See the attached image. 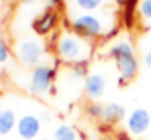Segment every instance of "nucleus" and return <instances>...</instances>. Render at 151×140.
<instances>
[{"label": "nucleus", "mask_w": 151, "mask_h": 140, "mask_svg": "<svg viewBox=\"0 0 151 140\" xmlns=\"http://www.w3.org/2000/svg\"><path fill=\"white\" fill-rule=\"evenodd\" d=\"M57 54L63 62L76 64V62L86 60L89 55V44L83 38L76 34L65 33L57 41Z\"/></svg>", "instance_id": "obj_1"}, {"label": "nucleus", "mask_w": 151, "mask_h": 140, "mask_svg": "<svg viewBox=\"0 0 151 140\" xmlns=\"http://www.w3.org/2000/svg\"><path fill=\"white\" fill-rule=\"evenodd\" d=\"M111 57L115 60V65H117L119 72H120V77L125 78V80H132L135 77L138 70V62L135 59L133 54V47L128 41H119L115 42L114 46L109 51Z\"/></svg>", "instance_id": "obj_2"}, {"label": "nucleus", "mask_w": 151, "mask_h": 140, "mask_svg": "<svg viewBox=\"0 0 151 140\" xmlns=\"http://www.w3.org/2000/svg\"><path fill=\"white\" fill-rule=\"evenodd\" d=\"M44 46L39 39H21L15 44V54L24 65H36L41 60Z\"/></svg>", "instance_id": "obj_3"}, {"label": "nucleus", "mask_w": 151, "mask_h": 140, "mask_svg": "<svg viewBox=\"0 0 151 140\" xmlns=\"http://www.w3.org/2000/svg\"><path fill=\"white\" fill-rule=\"evenodd\" d=\"M55 78V68L49 65H37L31 72L29 78V91L33 94H44L46 91H50L52 81Z\"/></svg>", "instance_id": "obj_4"}, {"label": "nucleus", "mask_w": 151, "mask_h": 140, "mask_svg": "<svg viewBox=\"0 0 151 140\" xmlns=\"http://www.w3.org/2000/svg\"><path fill=\"white\" fill-rule=\"evenodd\" d=\"M72 28L76 36L86 38V39L98 38L99 34H102V21L98 16L89 15V13L76 16L72 23Z\"/></svg>", "instance_id": "obj_5"}, {"label": "nucleus", "mask_w": 151, "mask_h": 140, "mask_svg": "<svg viewBox=\"0 0 151 140\" xmlns=\"http://www.w3.org/2000/svg\"><path fill=\"white\" fill-rule=\"evenodd\" d=\"M150 127H151V114L145 107H137L128 114L127 117L128 133H132L135 137L143 135Z\"/></svg>", "instance_id": "obj_6"}, {"label": "nucleus", "mask_w": 151, "mask_h": 140, "mask_svg": "<svg viewBox=\"0 0 151 140\" xmlns=\"http://www.w3.org/2000/svg\"><path fill=\"white\" fill-rule=\"evenodd\" d=\"M41 125H42L41 119H37L33 114H24L17 122V132L23 140H33L39 135Z\"/></svg>", "instance_id": "obj_7"}, {"label": "nucleus", "mask_w": 151, "mask_h": 140, "mask_svg": "<svg viewBox=\"0 0 151 140\" xmlns=\"http://www.w3.org/2000/svg\"><path fill=\"white\" fill-rule=\"evenodd\" d=\"M55 25H57V13L52 8H49L44 13H41L33 21V29L37 34H49L55 28Z\"/></svg>", "instance_id": "obj_8"}, {"label": "nucleus", "mask_w": 151, "mask_h": 140, "mask_svg": "<svg viewBox=\"0 0 151 140\" xmlns=\"http://www.w3.org/2000/svg\"><path fill=\"white\" fill-rule=\"evenodd\" d=\"M106 90V80L101 73H93L86 77L85 80V93L91 99H99L104 94Z\"/></svg>", "instance_id": "obj_9"}, {"label": "nucleus", "mask_w": 151, "mask_h": 140, "mask_svg": "<svg viewBox=\"0 0 151 140\" xmlns=\"http://www.w3.org/2000/svg\"><path fill=\"white\" fill-rule=\"evenodd\" d=\"M125 119V107L120 106L119 103H109L104 106V116H102V120H104L107 125H114V124H119Z\"/></svg>", "instance_id": "obj_10"}, {"label": "nucleus", "mask_w": 151, "mask_h": 140, "mask_svg": "<svg viewBox=\"0 0 151 140\" xmlns=\"http://www.w3.org/2000/svg\"><path fill=\"white\" fill-rule=\"evenodd\" d=\"M17 116L12 109L0 111V135H8L17 127Z\"/></svg>", "instance_id": "obj_11"}, {"label": "nucleus", "mask_w": 151, "mask_h": 140, "mask_svg": "<svg viewBox=\"0 0 151 140\" xmlns=\"http://www.w3.org/2000/svg\"><path fill=\"white\" fill-rule=\"evenodd\" d=\"M80 135L76 132V129H73L72 125L62 124L54 130V139L52 140H78Z\"/></svg>", "instance_id": "obj_12"}, {"label": "nucleus", "mask_w": 151, "mask_h": 140, "mask_svg": "<svg viewBox=\"0 0 151 140\" xmlns=\"http://www.w3.org/2000/svg\"><path fill=\"white\" fill-rule=\"evenodd\" d=\"M137 2L138 0H128L127 5H125L122 20H124V23H125L127 28H130V26L133 25V21H135V7H137Z\"/></svg>", "instance_id": "obj_13"}, {"label": "nucleus", "mask_w": 151, "mask_h": 140, "mask_svg": "<svg viewBox=\"0 0 151 140\" xmlns=\"http://www.w3.org/2000/svg\"><path fill=\"white\" fill-rule=\"evenodd\" d=\"M85 111L86 116H89L91 119H102V116H104V106H101L98 103H89Z\"/></svg>", "instance_id": "obj_14"}, {"label": "nucleus", "mask_w": 151, "mask_h": 140, "mask_svg": "<svg viewBox=\"0 0 151 140\" xmlns=\"http://www.w3.org/2000/svg\"><path fill=\"white\" fill-rule=\"evenodd\" d=\"M75 2L81 10H85V12H93V10L101 7L102 0H75Z\"/></svg>", "instance_id": "obj_15"}, {"label": "nucleus", "mask_w": 151, "mask_h": 140, "mask_svg": "<svg viewBox=\"0 0 151 140\" xmlns=\"http://www.w3.org/2000/svg\"><path fill=\"white\" fill-rule=\"evenodd\" d=\"M138 12H140V16L145 21H151V0H141Z\"/></svg>", "instance_id": "obj_16"}, {"label": "nucleus", "mask_w": 151, "mask_h": 140, "mask_svg": "<svg viewBox=\"0 0 151 140\" xmlns=\"http://www.w3.org/2000/svg\"><path fill=\"white\" fill-rule=\"evenodd\" d=\"M72 72L75 77H85L86 72H88V62L81 60V62H76V64H72Z\"/></svg>", "instance_id": "obj_17"}, {"label": "nucleus", "mask_w": 151, "mask_h": 140, "mask_svg": "<svg viewBox=\"0 0 151 140\" xmlns=\"http://www.w3.org/2000/svg\"><path fill=\"white\" fill-rule=\"evenodd\" d=\"M8 55H10V51H8L5 41L0 38V64H4V62L8 59Z\"/></svg>", "instance_id": "obj_18"}, {"label": "nucleus", "mask_w": 151, "mask_h": 140, "mask_svg": "<svg viewBox=\"0 0 151 140\" xmlns=\"http://www.w3.org/2000/svg\"><path fill=\"white\" fill-rule=\"evenodd\" d=\"M145 64H146L148 68H151V49L145 54Z\"/></svg>", "instance_id": "obj_19"}, {"label": "nucleus", "mask_w": 151, "mask_h": 140, "mask_svg": "<svg viewBox=\"0 0 151 140\" xmlns=\"http://www.w3.org/2000/svg\"><path fill=\"white\" fill-rule=\"evenodd\" d=\"M117 140H132V139H130V137H128L125 132H119V133H117Z\"/></svg>", "instance_id": "obj_20"}, {"label": "nucleus", "mask_w": 151, "mask_h": 140, "mask_svg": "<svg viewBox=\"0 0 151 140\" xmlns=\"http://www.w3.org/2000/svg\"><path fill=\"white\" fill-rule=\"evenodd\" d=\"M47 3H49L50 7H59L60 3H62V0H47Z\"/></svg>", "instance_id": "obj_21"}, {"label": "nucleus", "mask_w": 151, "mask_h": 140, "mask_svg": "<svg viewBox=\"0 0 151 140\" xmlns=\"http://www.w3.org/2000/svg\"><path fill=\"white\" fill-rule=\"evenodd\" d=\"M49 120H50V116H49V114H47V112H44L42 114V119H41V122H49Z\"/></svg>", "instance_id": "obj_22"}, {"label": "nucleus", "mask_w": 151, "mask_h": 140, "mask_svg": "<svg viewBox=\"0 0 151 140\" xmlns=\"http://www.w3.org/2000/svg\"><path fill=\"white\" fill-rule=\"evenodd\" d=\"M117 83H119V86H125V85H127V80H125V78H119L117 80Z\"/></svg>", "instance_id": "obj_23"}, {"label": "nucleus", "mask_w": 151, "mask_h": 140, "mask_svg": "<svg viewBox=\"0 0 151 140\" xmlns=\"http://www.w3.org/2000/svg\"><path fill=\"white\" fill-rule=\"evenodd\" d=\"M115 2H117V5L125 7V5H127V2H128V0H115Z\"/></svg>", "instance_id": "obj_24"}, {"label": "nucleus", "mask_w": 151, "mask_h": 140, "mask_svg": "<svg viewBox=\"0 0 151 140\" xmlns=\"http://www.w3.org/2000/svg\"><path fill=\"white\" fill-rule=\"evenodd\" d=\"M41 140H50V139H41Z\"/></svg>", "instance_id": "obj_25"}, {"label": "nucleus", "mask_w": 151, "mask_h": 140, "mask_svg": "<svg viewBox=\"0 0 151 140\" xmlns=\"http://www.w3.org/2000/svg\"><path fill=\"white\" fill-rule=\"evenodd\" d=\"M0 111H2V109H0Z\"/></svg>", "instance_id": "obj_26"}]
</instances>
